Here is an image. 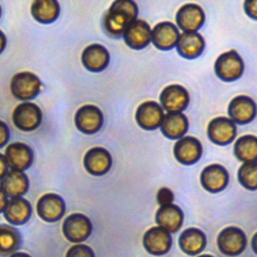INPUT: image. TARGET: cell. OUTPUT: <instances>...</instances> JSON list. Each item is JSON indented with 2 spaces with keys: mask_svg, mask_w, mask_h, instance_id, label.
Here are the masks:
<instances>
[{
  "mask_svg": "<svg viewBox=\"0 0 257 257\" xmlns=\"http://www.w3.org/2000/svg\"><path fill=\"white\" fill-rule=\"evenodd\" d=\"M29 188V181L27 176L18 170H9L0 179V189L6 196L12 198L21 197Z\"/></svg>",
  "mask_w": 257,
  "mask_h": 257,
  "instance_id": "21",
  "label": "cell"
},
{
  "mask_svg": "<svg viewBox=\"0 0 257 257\" xmlns=\"http://www.w3.org/2000/svg\"><path fill=\"white\" fill-rule=\"evenodd\" d=\"M81 61L84 67L89 71L98 72L107 66L109 62V53L104 46L98 43H93L83 49Z\"/></svg>",
  "mask_w": 257,
  "mask_h": 257,
  "instance_id": "22",
  "label": "cell"
},
{
  "mask_svg": "<svg viewBox=\"0 0 257 257\" xmlns=\"http://www.w3.org/2000/svg\"><path fill=\"white\" fill-rule=\"evenodd\" d=\"M244 69V63L239 53L232 49L222 53L215 62V72L225 81L238 79Z\"/></svg>",
  "mask_w": 257,
  "mask_h": 257,
  "instance_id": "4",
  "label": "cell"
},
{
  "mask_svg": "<svg viewBox=\"0 0 257 257\" xmlns=\"http://www.w3.org/2000/svg\"><path fill=\"white\" fill-rule=\"evenodd\" d=\"M238 179L243 187L249 190L257 188V163H244L238 171Z\"/></svg>",
  "mask_w": 257,
  "mask_h": 257,
  "instance_id": "31",
  "label": "cell"
},
{
  "mask_svg": "<svg viewBox=\"0 0 257 257\" xmlns=\"http://www.w3.org/2000/svg\"><path fill=\"white\" fill-rule=\"evenodd\" d=\"M30 215L31 205L27 200L21 197H15L7 201L4 209V217L9 223L13 225H22L28 221Z\"/></svg>",
  "mask_w": 257,
  "mask_h": 257,
  "instance_id": "25",
  "label": "cell"
},
{
  "mask_svg": "<svg viewBox=\"0 0 257 257\" xmlns=\"http://www.w3.org/2000/svg\"><path fill=\"white\" fill-rule=\"evenodd\" d=\"M228 113L233 122L247 123L255 117V101L247 95L236 96L231 100L228 106Z\"/></svg>",
  "mask_w": 257,
  "mask_h": 257,
  "instance_id": "18",
  "label": "cell"
},
{
  "mask_svg": "<svg viewBox=\"0 0 257 257\" xmlns=\"http://www.w3.org/2000/svg\"><path fill=\"white\" fill-rule=\"evenodd\" d=\"M59 11V4L54 0H36L31 5L32 16L41 23L54 21L58 17Z\"/></svg>",
  "mask_w": 257,
  "mask_h": 257,
  "instance_id": "28",
  "label": "cell"
},
{
  "mask_svg": "<svg viewBox=\"0 0 257 257\" xmlns=\"http://www.w3.org/2000/svg\"><path fill=\"white\" fill-rule=\"evenodd\" d=\"M0 15H1V7H0Z\"/></svg>",
  "mask_w": 257,
  "mask_h": 257,
  "instance_id": "41",
  "label": "cell"
},
{
  "mask_svg": "<svg viewBox=\"0 0 257 257\" xmlns=\"http://www.w3.org/2000/svg\"><path fill=\"white\" fill-rule=\"evenodd\" d=\"M151 27L146 21L135 19L125 27L122 35L131 48L142 49L151 42Z\"/></svg>",
  "mask_w": 257,
  "mask_h": 257,
  "instance_id": "11",
  "label": "cell"
},
{
  "mask_svg": "<svg viewBox=\"0 0 257 257\" xmlns=\"http://www.w3.org/2000/svg\"><path fill=\"white\" fill-rule=\"evenodd\" d=\"M176 21L184 32L197 31L205 21V13L198 4L188 3L178 10Z\"/></svg>",
  "mask_w": 257,
  "mask_h": 257,
  "instance_id": "10",
  "label": "cell"
},
{
  "mask_svg": "<svg viewBox=\"0 0 257 257\" xmlns=\"http://www.w3.org/2000/svg\"><path fill=\"white\" fill-rule=\"evenodd\" d=\"M91 222L83 214L74 213L69 215L63 222L62 230L67 240L79 243L85 240L91 233Z\"/></svg>",
  "mask_w": 257,
  "mask_h": 257,
  "instance_id": "5",
  "label": "cell"
},
{
  "mask_svg": "<svg viewBox=\"0 0 257 257\" xmlns=\"http://www.w3.org/2000/svg\"><path fill=\"white\" fill-rule=\"evenodd\" d=\"M199 257H213V256H211V255H207V254H204V255H201V256H199Z\"/></svg>",
  "mask_w": 257,
  "mask_h": 257,
  "instance_id": "40",
  "label": "cell"
},
{
  "mask_svg": "<svg viewBox=\"0 0 257 257\" xmlns=\"http://www.w3.org/2000/svg\"><path fill=\"white\" fill-rule=\"evenodd\" d=\"M6 45V37L4 35V33L0 30V53L4 50Z\"/></svg>",
  "mask_w": 257,
  "mask_h": 257,
  "instance_id": "38",
  "label": "cell"
},
{
  "mask_svg": "<svg viewBox=\"0 0 257 257\" xmlns=\"http://www.w3.org/2000/svg\"><path fill=\"white\" fill-rule=\"evenodd\" d=\"M10 89L18 99L28 100L35 97L41 89V81L37 75L30 71L16 73L10 82Z\"/></svg>",
  "mask_w": 257,
  "mask_h": 257,
  "instance_id": "2",
  "label": "cell"
},
{
  "mask_svg": "<svg viewBox=\"0 0 257 257\" xmlns=\"http://www.w3.org/2000/svg\"><path fill=\"white\" fill-rule=\"evenodd\" d=\"M9 140V128L8 125L0 120V148H2L4 145L7 144Z\"/></svg>",
  "mask_w": 257,
  "mask_h": 257,
  "instance_id": "34",
  "label": "cell"
},
{
  "mask_svg": "<svg viewBox=\"0 0 257 257\" xmlns=\"http://www.w3.org/2000/svg\"><path fill=\"white\" fill-rule=\"evenodd\" d=\"M20 244L19 232L8 225L0 226V254L8 255L13 253Z\"/></svg>",
  "mask_w": 257,
  "mask_h": 257,
  "instance_id": "30",
  "label": "cell"
},
{
  "mask_svg": "<svg viewBox=\"0 0 257 257\" xmlns=\"http://www.w3.org/2000/svg\"><path fill=\"white\" fill-rule=\"evenodd\" d=\"M157 201L162 206H167L173 203L174 201V193L167 187H163L158 191Z\"/></svg>",
  "mask_w": 257,
  "mask_h": 257,
  "instance_id": "33",
  "label": "cell"
},
{
  "mask_svg": "<svg viewBox=\"0 0 257 257\" xmlns=\"http://www.w3.org/2000/svg\"><path fill=\"white\" fill-rule=\"evenodd\" d=\"M4 157L7 165L13 170L23 171L28 169L33 161L31 148L23 143H12L5 149Z\"/></svg>",
  "mask_w": 257,
  "mask_h": 257,
  "instance_id": "14",
  "label": "cell"
},
{
  "mask_svg": "<svg viewBox=\"0 0 257 257\" xmlns=\"http://www.w3.org/2000/svg\"><path fill=\"white\" fill-rule=\"evenodd\" d=\"M179 245L185 253L195 255L205 248L206 236L197 228H188L181 234L179 238Z\"/></svg>",
  "mask_w": 257,
  "mask_h": 257,
  "instance_id": "27",
  "label": "cell"
},
{
  "mask_svg": "<svg viewBox=\"0 0 257 257\" xmlns=\"http://www.w3.org/2000/svg\"><path fill=\"white\" fill-rule=\"evenodd\" d=\"M138 15V5L132 0L114 1L103 17V27L111 36H119Z\"/></svg>",
  "mask_w": 257,
  "mask_h": 257,
  "instance_id": "1",
  "label": "cell"
},
{
  "mask_svg": "<svg viewBox=\"0 0 257 257\" xmlns=\"http://www.w3.org/2000/svg\"><path fill=\"white\" fill-rule=\"evenodd\" d=\"M234 154L244 163L256 162L257 139L255 136L246 135L239 138L234 145Z\"/></svg>",
  "mask_w": 257,
  "mask_h": 257,
  "instance_id": "29",
  "label": "cell"
},
{
  "mask_svg": "<svg viewBox=\"0 0 257 257\" xmlns=\"http://www.w3.org/2000/svg\"><path fill=\"white\" fill-rule=\"evenodd\" d=\"M208 137L217 145L230 144L236 136V124L230 118L218 116L208 124Z\"/></svg>",
  "mask_w": 257,
  "mask_h": 257,
  "instance_id": "13",
  "label": "cell"
},
{
  "mask_svg": "<svg viewBox=\"0 0 257 257\" xmlns=\"http://www.w3.org/2000/svg\"><path fill=\"white\" fill-rule=\"evenodd\" d=\"M228 182L229 174L227 170L219 164L209 165L202 171L201 184L205 190L211 193L224 190Z\"/></svg>",
  "mask_w": 257,
  "mask_h": 257,
  "instance_id": "16",
  "label": "cell"
},
{
  "mask_svg": "<svg viewBox=\"0 0 257 257\" xmlns=\"http://www.w3.org/2000/svg\"><path fill=\"white\" fill-rule=\"evenodd\" d=\"M12 120L17 128L23 132H31L41 123L42 111L37 104L24 101L14 108Z\"/></svg>",
  "mask_w": 257,
  "mask_h": 257,
  "instance_id": "3",
  "label": "cell"
},
{
  "mask_svg": "<svg viewBox=\"0 0 257 257\" xmlns=\"http://www.w3.org/2000/svg\"><path fill=\"white\" fill-rule=\"evenodd\" d=\"M162 106L169 112H181L190 100L187 89L180 84H171L163 89L160 96Z\"/></svg>",
  "mask_w": 257,
  "mask_h": 257,
  "instance_id": "8",
  "label": "cell"
},
{
  "mask_svg": "<svg viewBox=\"0 0 257 257\" xmlns=\"http://www.w3.org/2000/svg\"><path fill=\"white\" fill-rule=\"evenodd\" d=\"M176 46L178 52L183 57L196 58L203 52L205 48V40L203 36L197 31H186L179 35Z\"/></svg>",
  "mask_w": 257,
  "mask_h": 257,
  "instance_id": "23",
  "label": "cell"
},
{
  "mask_svg": "<svg viewBox=\"0 0 257 257\" xmlns=\"http://www.w3.org/2000/svg\"><path fill=\"white\" fill-rule=\"evenodd\" d=\"M183 220L184 215L182 210L174 204L162 206L156 214V221L159 227L169 233L177 232L181 228Z\"/></svg>",
  "mask_w": 257,
  "mask_h": 257,
  "instance_id": "24",
  "label": "cell"
},
{
  "mask_svg": "<svg viewBox=\"0 0 257 257\" xmlns=\"http://www.w3.org/2000/svg\"><path fill=\"white\" fill-rule=\"evenodd\" d=\"M244 8L246 13L252 17L253 19L257 18V1L253 0V1H246L244 4Z\"/></svg>",
  "mask_w": 257,
  "mask_h": 257,
  "instance_id": "35",
  "label": "cell"
},
{
  "mask_svg": "<svg viewBox=\"0 0 257 257\" xmlns=\"http://www.w3.org/2000/svg\"><path fill=\"white\" fill-rule=\"evenodd\" d=\"M187 116L182 112H168L161 123L163 134L170 139H180L188 131Z\"/></svg>",
  "mask_w": 257,
  "mask_h": 257,
  "instance_id": "26",
  "label": "cell"
},
{
  "mask_svg": "<svg viewBox=\"0 0 257 257\" xmlns=\"http://www.w3.org/2000/svg\"><path fill=\"white\" fill-rule=\"evenodd\" d=\"M164 115L165 113L161 104L148 100L139 105L136 112V119L141 127L155 130L161 125Z\"/></svg>",
  "mask_w": 257,
  "mask_h": 257,
  "instance_id": "15",
  "label": "cell"
},
{
  "mask_svg": "<svg viewBox=\"0 0 257 257\" xmlns=\"http://www.w3.org/2000/svg\"><path fill=\"white\" fill-rule=\"evenodd\" d=\"M111 156L104 148L94 147L86 152L83 158V165L86 171L94 176H101L107 173L111 167Z\"/></svg>",
  "mask_w": 257,
  "mask_h": 257,
  "instance_id": "12",
  "label": "cell"
},
{
  "mask_svg": "<svg viewBox=\"0 0 257 257\" xmlns=\"http://www.w3.org/2000/svg\"><path fill=\"white\" fill-rule=\"evenodd\" d=\"M7 204V196L5 195V193L0 189V213L2 211H4L5 207Z\"/></svg>",
  "mask_w": 257,
  "mask_h": 257,
  "instance_id": "37",
  "label": "cell"
},
{
  "mask_svg": "<svg viewBox=\"0 0 257 257\" xmlns=\"http://www.w3.org/2000/svg\"><path fill=\"white\" fill-rule=\"evenodd\" d=\"M36 210L39 217L44 221L55 222L63 216L65 204L60 196L54 193H47L39 198Z\"/></svg>",
  "mask_w": 257,
  "mask_h": 257,
  "instance_id": "9",
  "label": "cell"
},
{
  "mask_svg": "<svg viewBox=\"0 0 257 257\" xmlns=\"http://www.w3.org/2000/svg\"><path fill=\"white\" fill-rule=\"evenodd\" d=\"M217 243L222 253L235 256L245 249L246 236L244 232L237 227H227L220 232Z\"/></svg>",
  "mask_w": 257,
  "mask_h": 257,
  "instance_id": "7",
  "label": "cell"
},
{
  "mask_svg": "<svg viewBox=\"0 0 257 257\" xmlns=\"http://www.w3.org/2000/svg\"><path fill=\"white\" fill-rule=\"evenodd\" d=\"M74 122L80 132L84 134H94L103 123V114L96 105L84 104L77 109Z\"/></svg>",
  "mask_w": 257,
  "mask_h": 257,
  "instance_id": "6",
  "label": "cell"
},
{
  "mask_svg": "<svg viewBox=\"0 0 257 257\" xmlns=\"http://www.w3.org/2000/svg\"><path fill=\"white\" fill-rule=\"evenodd\" d=\"M179 35V30L175 24L164 21L158 23L151 31V41L159 49L168 50L176 46Z\"/></svg>",
  "mask_w": 257,
  "mask_h": 257,
  "instance_id": "20",
  "label": "cell"
},
{
  "mask_svg": "<svg viewBox=\"0 0 257 257\" xmlns=\"http://www.w3.org/2000/svg\"><path fill=\"white\" fill-rule=\"evenodd\" d=\"M7 162L3 154L0 153V179L6 174L7 172Z\"/></svg>",
  "mask_w": 257,
  "mask_h": 257,
  "instance_id": "36",
  "label": "cell"
},
{
  "mask_svg": "<svg viewBox=\"0 0 257 257\" xmlns=\"http://www.w3.org/2000/svg\"><path fill=\"white\" fill-rule=\"evenodd\" d=\"M174 155L184 165L194 164L202 156L201 142L194 137H183L175 144Z\"/></svg>",
  "mask_w": 257,
  "mask_h": 257,
  "instance_id": "19",
  "label": "cell"
},
{
  "mask_svg": "<svg viewBox=\"0 0 257 257\" xmlns=\"http://www.w3.org/2000/svg\"><path fill=\"white\" fill-rule=\"evenodd\" d=\"M146 250L153 255L166 254L172 245V237L169 232L161 227H153L149 229L143 239Z\"/></svg>",
  "mask_w": 257,
  "mask_h": 257,
  "instance_id": "17",
  "label": "cell"
},
{
  "mask_svg": "<svg viewBox=\"0 0 257 257\" xmlns=\"http://www.w3.org/2000/svg\"><path fill=\"white\" fill-rule=\"evenodd\" d=\"M10 257H31V256L23 252H16V253H13Z\"/></svg>",
  "mask_w": 257,
  "mask_h": 257,
  "instance_id": "39",
  "label": "cell"
},
{
  "mask_svg": "<svg viewBox=\"0 0 257 257\" xmlns=\"http://www.w3.org/2000/svg\"><path fill=\"white\" fill-rule=\"evenodd\" d=\"M66 257H94V253L88 246L77 244L69 248Z\"/></svg>",
  "mask_w": 257,
  "mask_h": 257,
  "instance_id": "32",
  "label": "cell"
}]
</instances>
